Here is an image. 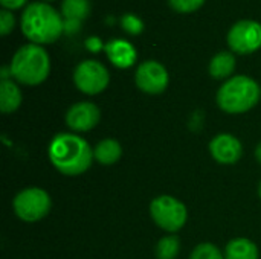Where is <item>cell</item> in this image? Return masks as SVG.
<instances>
[{
  "instance_id": "1",
  "label": "cell",
  "mask_w": 261,
  "mask_h": 259,
  "mask_svg": "<svg viewBox=\"0 0 261 259\" xmlns=\"http://www.w3.org/2000/svg\"><path fill=\"white\" fill-rule=\"evenodd\" d=\"M49 159L61 174L80 176L90 168L95 157L86 139L72 133H60L49 145Z\"/></svg>"
},
{
  "instance_id": "2",
  "label": "cell",
  "mask_w": 261,
  "mask_h": 259,
  "mask_svg": "<svg viewBox=\"0 0 261 259\" xmlns=\"http://www.w3.org/2000/svg\"><path fill=\"white\" fill-rule=\"evenodd\" d=\"M21 32L34 44H47L64 31L61 15L46 3H31L21 14Z\"/></svg>"
},
{
  "instance_id": "3",
  "label": "cell",
  "mask_w": 261,
  "mask_h": 259,
  "mask_svg": "<svg viewBox=\"0 0 261 259\" xmlns=\"http://www.w3.org/2000/svg\"><path fill=\"white\" fill-rule=\"evenodd\" d=\"M11 76L24 85L41 84L50 72V60L40 44L21 46L11 60Z\"/></svg>"
},
{
  "instance_id": "4",
  "label": "cell",
  "mask_w": 261,
  "mask_h": 259,
  "mask_svg": "<svg viewBox=\"0 0 261 259\" xmlns=\"http://www.w3.org/2000/svg\"><path fill=\"white\" fill-rule=\"evenodd\" d=\"M260 87L258 84L245 75L232 76L228 79L217 92L219 107L232 114L249 111L260 101Z\"/></svg>"
},
{
  "instance_id": "5",
  "label": "cell",
  "mask_w": 261,
  "mask_h": 259,
  "mask_svg": "<svg viewBox=\"0 0 261 259\" xmlns=\"http://www.w3.org/2000/svg\"><path fill=\"white\" fill-rule=\"evenodd\" d=\"M150 214L154 223L170 234L180 231L187 223L185 205L171 195L156 197L150 205Z\"/></svg>"
},
{
  "instance_id": "6",
  "label": "cell",
  "mask_w": 261,
  "mask_h": 259,
  "mask_svg": "<svg viewBox=\"0 0 261 259\" xmlns=\"http://www.w3.org/2000/svg\"><path fill=\"white\" fill-rule=\"evenodd\" d=\"M50 205L49 194L40 188H28L14 198V211L26 223H35L44 218L50 211Z\"/></svg>"
},
{
  "instance_id": "7",
  "label": "cell",
  "mask_w": 261,
  "mask_h": 259,
  "mask_svg": "<svg viewBox=\"0 0 261 259\" xmlns=\"http://www.w3.org/2000/svg\"><path fill=\"white\" fill-rule=\"evenodd\" d=\"M75 85L86 95L101 93L110 81L109 70L95 60H86L80 63L73 72Z\"/></svg>"
},
{
  "instance_id": "8",
  "label": "cell",
  "mask_w": 261,
  "mask_h": 259,
  "mask_svg": "<svg viewBox=\"0 0 261 259\" xmlns=\"http://www.w3.org/2000/svg\"><path fill=\"white\" fill-rule=\"evenodd\" d=\"M228 44L242 55L255 52L261 47V24L252 20L237 21L228 34Z\"/></svg>"
},
{
  "instance_id": "9",
  "label": "cell",
  "mask_w": 261,
  "mask_h": 259,
  "mask_svg": "<svg viewBox=\"0 0 261 259\" xmlns=\"http://www.w3.org/2000/svg\"><path fill=\"white\" fill-rule=\"evenodd\" d=\"M135 81L142 92L148 95H159L168 85V72L158 61H145L138 67Z\"/></svg>"
},
{
  "instance_id": "10",
  "label": "cell",
  "mask_w": 261,
  "mask_h": 259,
  "mask_svg": "<svg viewBox=\"0 0 261 259\" xmlns=\"http://www.w3.org/2000/svg\"><path fill=\"white\" fill-rule=\"evenodd\" d=\"M99 108L92 102L73 104L66 113V124L73 131H89L99 122Z\"/></svg>"
},
{
  "instance_id": "11",
  "label": "cell",
  "mask_w": 261,
  "mask_h": 259,
  "mask_svg": "<svg viewBox=\"0 0 261 259\" xmlns=\"http://www.w3.org/2000/svg\"><path fill=\"white\" fill-rule=\"evenodd\" d=\"M210 151L216 162L222 165H232L240 160L243 154V147L236 136L223 133V134H217L211 140Z\"/></svg>"
},
{
  "instance_id": "12",
  "label": "cell",
  "mask_w": 261,
  "mask_h": 259,
  "mask_svg": "<svg viewBox=\"0 0 261 259\" xmlns=\"http://www.w3.org/2000/svg\"><path fill=\"white\" fill-rule=\"evenodd\" d=\"M106 53L113 66L119 69H127L136 61L135 47L125 40H112L106 44Z\"/></svg>"
},
{
  "instance_id": "13",
  "label": "cell",
  "mask_w": 261,
  "mask_h": 259,
  "mask_svg": "<svg viewBox=\"0 0 261 259\" xmlns=\"http://www.w3.org/2000/svg\"><path fill=\"white\" fill-rule=\"evenodd\" d=\"M21 104V92L11 79H2L0 82V108L5 114L14 113Z\"/></svg>"
},
{
  "instance_id": "14",
  "label": "cell",
  "mask_w": 261,
  "mask_h": 259,
  "mask_svg": "<svg viewBox=\"0 0 261 259\" xmlns=\"http://www.w3.org/2000/svg\"><path fill=\"white\" fill-rule=\"evenodd\" d=\"M122 156V147L115 139H104L93 148V157L101 165H113Z\"/></svg>"
},
{
  "instance_id": "15",
  "label": "cell",
  "mask_w": 261,
  "mask_h": 259,
  "mask_svg": "<svg viewBox=\"0 0 261 259\" xmlns=\"http://www.w3.org/2000/svg\"><path fill=\"white\" fill-rule=\"evenodd\" d=\"M225 259H258V249L251 240L236 238L228 243Z\"/></svg>"
},
{
  "instance_id": "16",
  "label": "cell",
  "mask_w": 261,
  "mask_h": 259,
  "mask_svg": "<svg viewBox=\"0 0 261 259\" xmlns=\"http://www.w3.org/2000/svg\"><path fill=\"white\" fill-rule=\"evenodd\" d=\"M234 69H236V58L231 52H220L210 63V73L216 79H225L231 76Z\"/></svg>"
},
{
  "instance_id": "17",
  "label": "cell",
  "mask_w": 261,
  "mask_h": 259,
  "mask_svg": "<svg viewBox=\"0 0 261 259\" xmlns=\"http://www.w3.org/2000/svg\"><path fill=\"white\" fill-rule=\"evenodd\" d=\"M90 12V3L89 0H63L61 3V14L64 20L78 21L84 20Z\"/></svg>"
},
{
  "instance_id": "18",
  "label": "cell",
  "mask_w": 261,
  "mask_h": 259,
  "mask_svg": "<svg viewBox=\"0 0 261 259\" xmlns=\"http://www.w3.org/2000/svg\"><path fill=\"white\" fill-rule=\"evenodd\" d=\"M180 250L179 238L174 235L164 237L156 246V256L158 259H176Z\"/></svg>"
},
{
  "instance_id": "19",
  "label": "cell",
  "mask_w": 261,
  "mask_h": 259,
  "mask_svg": "<svg viewBox=\"0 0 261 259\" xmlns=\"http://www.w3.org/2000/svg\"><path fill=\"white\" fill-rule=\"evenodd\" d=\"M190 259H225V256L222 255V252L214 244L202 243L193 250Z\"/></svg>"
},
{
  "instance_id": "20",
  "label": "cell",
  "mask_w": 261,
  "mask_h": 259,
  "mask_svg": "<svg viewBox=\"0 0 261 259\" xmlns=\"http://www.w3.org/2000/svg\"><path fill=\"white\" fill-rule=\"evenodd\" d=\"M168 3L177 12H193L197 11L205 0H168Z\"/></svg>"
},
{
  "instance_id": "21",
  "label": "cell",
  "mask_w": 261,
  "mask_h": 259,
  "mask_svg": "<svg viewBox=\"0 0 261 259\" xmlns=\"http://www.w3.org/2000/svg\"><path fill=\"white\" fill-rule=\"evenodd\" d=\"M121 24H122V27H124L128 34H132V35H138V34H141L142 29H144V24H142V21L139 20V17H136V15H133V14L124 15L122 20H121Z\"/></svg>"
},
{
  "instance_id": "22",
  "label": "cell",
  "mask_w": 261,
  "mask_h": 259,
  "mask_svg": "<svg viewBox=\"0 0 261 259\" xmlns=\"http://www.w3.org/2000/svg\"><path fill=\"white\" fill-rule=\"evenodd\" d=\"M15 18L12 15V12L9 9H2L0 12V31L2 35H8L11 32V29L14 27Z\"/></svg>"
},
{
  "instance_id": "23",
  "label": "cell",
  "mask_w": 261,
  "mask_h": 259,
  "mask_svg": "<svg viewBox=\"0 0 261 259\" xmlns=\"http://www.w3.org/2000/svg\"><path fill=\"white\" fill-rule=\"evenodd\" d=\"M0 3L5 9H18L26 3V0H0Z\"/></svg>"
},
{
  "instance_id": "24",
  "label": "cell",
  "mask_w": 261,
  "mask_h": 259,
  "mask_svg": "<svg viewBox=\"0 0 261 259\" xmlns=\"http://www.w3.org/2000/svg\"><path fill=\"white\" fill-rule=\"evenodd\" d=\"M86 46H87L92 52H96V50L101 49V40L96 38V37H92V38H89V40L86 41Z\"/></svg>"
},
{
  "instance_id": "25",
  "label": "cell",
  "mask_w": 261,
  "mask_h": 259,
  "mask_svg": "<svg viewBox=\"0 0 261 259\" xmlns=\"http://www.w3.org/2000/svg\"><path fill=\"white\" fill-rule=\"evenodd\" d=\"M255 156H257V160L261 163V142L258 143V147H257V150H255Z\"/></svg>"
},
{
  "instance_id": "26",
  "label": "cell",
  "mask_w": 261,
  "mask_h": 259,
  "mask_svg": "<svg viewBox=\"0 0 261 259\" xmlns=\"http://www.w3.org/2000/svg\"><path fill=\"white\" fill-rule=\"evenodd\" d=\"M258 195H260V198H261V183H260V186H258Z\"/></svg>"
},
{
  "instance_id": "27",
  "label": "cell",
  "mask_w": 261,
  "mask_h": 259,
  "mask_svg": "<svg viewBox=\"0 0 261 259\" xmlns=\"http://www.w3.org/2000/svg\"><path fill=\"white\" fill-rule=\"evenodd\" d=\"M44 2H54V0H44Z\"/></svg>"
}]
</instances>
